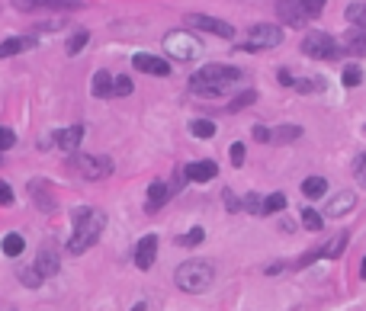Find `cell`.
<instances>
[{"instance_id": "obj_43", "label": "cell", "mask_w": 366, "mask_h": 311, "mask_svg": "<svg viewBox=\"0 0 366 311\" xmlns=\"http://www.w3.org/2000/svg\"><path fill=\"white\" fill-rule=\"evenodd\" d=\"M225 202H229V212H241V202L231 196V190H225Z\"/></svg>"}, {"instance_id": "obj_33", "label": "cell", "mask_w": 366, "mask_h": 311, "mask_svg": "<svg viewBox=\"0 0 366 311\" xmlns=\"http://www.w3.org/2000/svg\"><path fill=\"white\" fill-rule=\"evenodd\" d=\"M254 99H257V93H254V90H244L241 97H235V99H231L229 113H241V109H248V106H251Z\"/></svg>"}, {"instance_id": "obj_21", "label": "cell", "mask_w": 366, "mask_h": 311, "mask_svg": "<svg viewBox=\"0 0 366 311\" xmlns=\"http://www.w3.org/2000/svg\"><path fill=\"white\" fill-rule=\"evenodd\" d=\"M302 193L309 199H321L328 193V180H325V177H309V180L302 183Z\"/></svg>"}, {"instance_id": "obj_14", "label": "cell", "mask_w": 366, "mask_h": 311, "mask_svg": "<svg viewBox=\"0 0 366 311\" xmlns=\"http://www.w3.org/2000/svg\"><path fill=\"white\" fill-rule=\"evenodd\" d=\"M183 177L190 183H209L219 177V167H215L212 160H196V164H190V167L183 170Z\"/></svg>"}, {"instance_id": "obj_29", "label": "cell", "mask_w": 366, "mask_h": 311, "mask_svg": "<svg viewBox=\"0 0 366 311\" xmlns=\"http://www.w3.org/2000/svg\"><path fill=\"white\" fill-rule=\"evenodd\" d=\"M302 225L309 228V231H321V225H325V215H321L318 209H302Z\"/></svg>"}, {"instance_id": "obj_8", "label": "cell", "mask_w": 366, "mask_h": 311, "mask_svg": "<svg viewBox=\"0 0 366 311\" xmlns=\"http://www.w3.org/2000/svg\"><path fill=\"white\" fill-rule=\"evenodd\" d=\"M183 23L190 26V29L212 32V36H222V39H235V26L225 23V20H215V16H206V13H187Z\"/></svg>"}, {"instance_id": "obj_44", "label": "cell", "mask_w": 366, "mask_h": 311, "mask_svg": "<svg viewBox=\"0 0 366 311\" xmlns=\"http://www.w3.org/2000/svg\"><path fill=\"white\" fill-rule=\"evenodd\" d=\"M353 174H357V180L363 183V186H366V167H363V164H360V158L353 160Z\"/></svg>"}, {"instance_id": "obj_23", "label": "cell", "mask_w": 366, "mask_h": 311, "mask_svg": "<svg viewBox=\"0 0 366 311\" xmlns=\"http://www.w3.org/2000/svg\"><path fill=\"white\" fill-rule=\"evenodd\" d=\"M344 247H347V235H334L318 254H321V257H328V260H337L344 254Z\"/></svg>"}, {"instance_id": "obj_34", "label": "cell", "mask_w": 366, "mask_h": 311, "mask_svg": "<svg viewBox=\"0 0 366 311\" xmlns=\"http://www.w3.org/2000/svg\"><path fill=\"white\" fill-rule=\"evenodd\" d=\"M325 4H328V0H299V7H302L305 20H309V16H321V10H325Z\"/></svg>"}, {"instance_id": "obj_11", "label": "cell", "mask_w": 366, "mask_h": 311, "mask_svg": "<svg viewBox=\"0 0 366 311\" xmlns=\"http://www.w3.org/2000/svg\"><path fill=\"white\" fill-rule=\"evenodd\" d=\"M353 205H357V193L341 190L337 196L328 199V205H325V215H328V219H344V215L351 212Z\"/></svg>"}, {"instance_id": "obj_5", "label": "cell", "mask_w": 366, "mask_h": 311, "mask_svg": "<svg viewBox=\"0 0 366 311\" xmlns=\"http://www.w3.org/2000/svg\"><path fill=\"white\" fill-rule=\"evenodd\" d=\"M283 42V29L280 26H270V23H257L248 29L244 42L238 46V52H270Z\"/></svg>"}, {"instance_id": "obj_15", "label": "cell", "mask_w": 366, "mask_h": 311, "mask_svg": "<svg viewBox=\"0 0 366 311\" xmlns=\"http://www.w3.org/2000/svg\"><path fill=\"white\" fill-rule=\"evenodd\" d=\"M276 13L283 16V23L296 26V29L305 23V13H302V7H299V0H276Z\"/></svg>"}, {"instance_id": "obj_30", "label": "cell", "mask_w": 366, "mask_h": 311, "mask_svg": "<svg viewBox=\"0 0 366 311\" xmlns=\"http://www.w3.org/2000/svg\"><path fill=\"white\" fill-rule=\"evenodd\" d=\"M283 209H286V196H283V193H273V196L264 199V215H276V212H283Z\"/></svg>"}, {"instance_id": "obj_7", "label": "cell", "mask_w": 366, "mask_h": 311, "mask_svg": "<svg viewBox=\"0 0 366 311\" xmlns=\"http://www.w3.org/2000/svg\"><path fill=\"white\" fill-rule=\"evenodd\" d=\"M71 167L84 177V180H103V177L113 174V160L103 158V154H77L74 151Z\"/></svg>"}, {"instance_id": "obj_12", "label": "cell", "mask_w": 366, "mask_h": 311, "mask_svg": "<svg viewBox=\"0 0 366 311\" xmlns=\"http://www.w3.org/2000/svg\"><path fill=\"white\" fill-rule=\"evenodd\" d=\"M154 257H158V237L145 235L142 241H138V247H135V266H138V270H151Z\"/></svg>"}, {"instance_id": "obj_24", "label": "cell", "mask_w": 366, "mask_h": 311, "mask_svg": "<svg viewBox=\"0 0 366 311\" xmlns=\"http://www.w3.org/2000/svg\"><path fill=\"white\" fill-rule=\"evenodd\" d=\"M344 16H347V23L357 26V29L366 32V4H351V7L344 10Z\"/></svg>"}, {"instance_id": "obj_36", "label": "cell", "mask_w": 366, "mask_h": 311, "mask_svg": "<svg viewBox=\"0 0 366 311\" xmlns=\"http://www.w3.org/2000/svg\"><path fill=\"white\" fill-rule=\"evenodd\" d=\"M132 93V81L126 74L122 77H113V97H129Z\"/></svg>"}, {"instance_id": "obj_10", "label": "cell", "mask_w": 366, "mask_h": 311, "mask_svg": "<svg viewBox=\"0 0 366 311\" xmlns=\"http://www.w3.org/2000/svg\"><path fill=\"white\" fill-rule=\"evenodd\" d=\"M36 273L42 276V279H48V276H55L61 270V260H58V247L55 244H42L39 247V254H36Z\"/></svg>"}, {"instance_id": "obj_25", "label": "cell", "mask_w": 366, "mask_h": 311, "mask_svg": "<svg viewBox=\"0 0 366 311\" xmlns=\"http://www.w3.org/2000/svg\"><path fill=\"white\" fill-rule=\"evenodd\" d=\"M292 90L296 93H325V81H321V77H302V81H292Z\"/></svg>"}, {"instance_id": "obj_20", "label": "cell", "mask_w": 366, "mask_h": 311, "mask_svg": "<svg viewBox=\"0 0 366 311\" xmlns=\"http://www.w3.org/2000/svg\"><path fill=\"white\" fill-rule=\"evenodd\" d=\"M93 97H100V99L113 97V74L109 71H97L93 74Z\"/></svg>"}, {"instance_id": "obj_18", "label": "cell", "mask_w": 366, "mask_h": 311, "mask_svg": "<svg viewBox=\"0 0 366 311\" xmlns=\"http://www.w3.org/2000/svg\"><path fill=\"white\" fill-rule=\"evenodd\" d=\"M344 48H347V55H366V32L363 29H347L344 32Z\"/></svg>"}, {"instance_id": "obj_31", "label": "cell", "mask_w": 366, "mask_h": 311, "mask_svg": "<svg viewBox=\"0 0 366 311\" xmlns=\"http://www.w3.org/2000/svg\"><path fill=\"white\" fill-rule=\"evenodd\" d=\"M241 209L251 215H264V199H260L257 193H248V196L241 199Z\"/></svg>"}, {"instance_id": "obj_6", "label": "cell", "mask_w": 366, "mask_h": 311, "mask_svg": "<svg viewBox=\"0 0 366 311\" xmlns=\"http://www.w3.org/2000/svg\"><path fill=\"white\" fill-rule=\"evenodd\" d=\"M302 55H309V58H325V61H334L337 55H341V46L334 42V36H328V32H309V36L302 39Z\"/></svg>"}, {"instance_id": "obj_41", "label": "cell", "mask_w": 366, "mask_h": 311, "mask_svg": "<svg viewBox=\"0 0 366 311\" xmlns=\"http://www.w3.org/2000/svg\"><path fill=\"white\" fill-rule=\"evenodd\" d=\"M13 7L16 10H36V7H42V0H13Z\"/></svg>"}, {"instance_id": "obj_38", "label": "cell", "mask_w": 366, "mask_h": 311, "mask_svg": "<svg viewBox=\"0 0 366 311\" xmlns=\"http://www.w3.org/2000/svg\"><path fill=\"white\" fill-rule=\"evenodd\" d=\"M203 237H206V231L203 228H193V231H187V235L180 237L183 247H190V244H203Z\"/></svg>"}, {"instance_id": "obj_9", "label": "cell", "mask_w": 366, "mask_h": 311, "mask_svg": "<svg viewBox=\"0 0 366 311\" xmlns=\"http://www.w3.org/2000/svg\"><path fill=\"white\" fill-rule=\"evenodd\" d=\"M132 68L145 71V74H154V77H168L170 74V61L158 58V55H148V52H138V55H132Z\"/></svg>"}, {"instance_id": "obj_46", "label": "cell", "mask_w": 366, "mask_h": 311, "mask_svg": "<svg viewBox=\"0 0 366 311\" xmlns=\"http://www.w3.org/2000/svg\"><path fill=\"white\" fill-rule=\"evenodd\" d=\"M360 276H363V279H366V257H363V266H360Z\"/></svg>"}, {"instance_id": "obj_26", "label": "cell", "mask_w": 366, "mask_h": 311, "mask_svg": "<svg viewBox=\"0 0 366 311\" xmlns=\"http://www.w3.org/2000/svg\"><path fill=\"white\" fill-rule=\"evenodd\" d=\"M0 247H4V254H7V257H20V254H23V247H26V241H23V235H7L4 237V244H0Z\"/></svg>"}, {"instance_id": "obj_3", "label": "cell", "mask_w": 366, "mask_h": 311, "mask_svg": "<svg viewBox=\"0 0 366 311\" xmlns=\"http://www.w3.org/2000/svg\"><path fill=\"white\" fill-rule=\"evenodd\" d=\"M174 282L183 289V292L199 296V292H206V289L215 282V266L206 263V260H187V263L177 266Z\"/></svg>"}, {"instance_id": "obj_19", "label": "cell", "mask_w": 366, "mask_h": 311, "mask_svg": "<svg viewBox=\"0 0 366 311\" xmlns=\"http://www.w3.org/2000/svg\"><path fill=\"white\" fill-rule=\"evenodd\" d=\"M302 138V129L299 125H280V129H270V144H290Z\"/></svg>"}, {"instance_id": "obj_28", "label": "cell", "mask_w": 366, "mask_h": 311, "mask_svg": "<svg viewBox=\"0 0 366 311\" xmlns=\"http://www.w3.org/2000/svg\"><path fill=\"white\" fill-rule=\"evenodd\" d=\"M341 81H344V87H360L363 84V68H360V64H347Z\"/></svg>"}, {"instance_id": "obj_16", "label": "cell", "mask_w": 366, "mask_h": 311, "mask_svg": "<svg viewBox=\"0 0 366 311\" xmlns=\"http://www.w3.org/2000/svg\"><path fill=\"white\" fill-rule=\"evenodd\" d=\"M170 199V186L164 180H151V186H148V212H158L161 205Z\"/></svg>"}, {"instance_id": "obj_35", "label": "cell", "mask_w": 366, "mask_h": 311, "mask_svg": "<svg viewBox=\"0 0 366 311\" xmlns=\"http://www.w3.org/2000/svg\"><path fill=\"white\" fill-rule=\"evenodd\" d=\"M87 42H90V32H87V29L74 32V36H71V42H68V55H77L81 48L87 46Z\"/></svg>"}, {"instance_id": "obj_42", "label": "cell", "mask_w": 366, "mask_h": 311, "mask_svg": "<svg viewBox=\"0 0 366 311\" xmlns=\"http://www.w3.org/2000/svg\"><path fill=\"white\" fill-rule=\"evenodd\" d=\"M254 138L267 144V141H270V129H267V125H254Z\"/></svg>"}, {"instance_id": "obj_39", "label": "cell", "mask_w": 366, "mask_h": 311, "mask_svg": "<svg viewBox=\"0 0 366 311\" xmlns=\"http://www.w3.org/2000/svg\"><path fill=\"white\" fill-rule=\"evenodd\" d=\"M231 164H235V167H241V164H244V158H248V151H244V144L241 141H235V144H231Z\"/></svg>"}, {"instance_id": "obj_13", "label": "cell", "mask_w": 366, "mask_h": 311, "mask_svg": "<svg viewBox=\"0 0 366 311\" xmlns=\"http://www.w3.org/2000/svg\"><path fill=\"white\" fill-rule=\"evenodd\" d=\"M52 141L58 144L61 151L74 154V151H77V144L84 141V125H71V129H61V132H55V138H52Z\"/></svg>"}, {"instance_id": "obj_22", "label": "cell", "mask_w": 366, "mask_h": 311, "mask_svg": "<svg viewBox=\"0 0 366 311\" xmlns=\"http://www.w3.org/2000/svg\"><path fill=\"white\" fill-rule=\"evenodd\" d=\"M29 193H32V199H36V202L42 205V212H52V209H55L52 196H48V193H46V180H32Z\"/></svg>"}, {"instance_id": "obj_45", "label": "cell", "mask_w": 366, "mask_h": 311, "mask_svg": "<svg viewBox=\"0 0 366 311\" xmlns=\"http://www.w3.org/2000/svg\"><path fill=\"white\" fill-rule=\"evenodd\" d=\"M292 81H296V77H292L286 68H280V84H283V87H292Z\"/></svg>"}, {"instance_id": "obj_27", "label": "cell", "mask_w": 366, "mask_h": 311, "mask_svg": "<svg viewBox=\"0 0 366 311\" xmlns=\"http://www.w3.org/2000/svg\"><path fill=\"white\" fill-rule=\"evenodd\" d=\"M190 132H193V138H212V135H215V122H209V119H193V122H190Z\"/></svg>"}, {"instance_id": "obj_1", "label": "cell", "mask_w": 366, "mask_h": 311, "mask_svg": "<svg viewBox=\"0 0 366 311\" xmlns=\"http://www.w3.org/2000/svg\"><path fill=\"white\" fill-rule=\"evenodd\" d=\"M71 221H74V231L68 237V254H84L100 241L107 215L100 212V209H90V205H81V209L71 212Z\"/></svg>"}, {"instance_id": "obj_2", "label": "cell", "mask_w": 366, "mask_h": 311, "mask_svg": "<svg viewBox=\"0 0 366 311\" xmlns=\"http://www.w3.org/2000/svg\"><path fill=\"white\" fill-rule=\"evenodd\" d=\"M241 68H231V64H206V68H199L196 74L190 77V90L196 97H222V93L229 90L231 84L241 81Z\"/></svg>"}, {"instance_id": "obj_40", "label": "cell", "mask_w": 366, "mask_h": 311, "mask_svg": "<svg viewBox=\"0 0 366 311\" xmlns=\"http://www.w3.org/2000/svg\"><path fill=\"white\" fill-rule=\"evenodd\" d=\"M13 202V190H10V183L0 180V205H10Z\"/></svg>"}, {"instance_id": "obj_47", "label": "cell", "mask_w": 366, "mask_h": 311, "mask_svg": "<svg viewBox=\"0 0 366 311\" xmlns=\"http://www.w3.org/2000/svg\"><path fill=\"white\" fill-rule=\"evenodd\" d=\"M360 164H363V167H366V154H360Z\"/></svg>"}, {"instance_id": "obj_37", "label": "cell", "mask_w": 366, "mask_h": 311, "mask_svg": "<svg viewBox=\"0 0 366 311\" xmlns=\"http://www.w3.org/2000/svg\"><path fill=\"white\" fill-rule=\"evenodd\" d=\"M16 144V132L7 129V125H0V151H10Z\"/></svg>"}, {"instance_id": "obj_17", "label": "cell", "mask_w": 366, "mask_h": 311, "mask_svg": "<svg viewBox=\"0 0 366 311\" xmlns=\"http://www.w3.org/2000/svg\"><path fill=\"white\" fill-rule=\"evenodd\" d=\"M36 46V39H23V36H13V39H4L0 42V58H13V55L26 52V48Z\"/></svg>"}, {"instance_id": "obj_48", "label": "cell", "mask_w": 366, "mask_h": 311, "mask_svg": "<svg viewBox=\"0 0 366 311\" xmlns=\"http://www.w3.org/2000/svg\"><path fill=\"white\" fill-rule=\"evenodd\" d=\"M363 132H366V129H363Z\"/></svg>"}, {"instance_id": "obj_32", "label": "cell", "mask_w": 366, "mask_h": 311, "mask_svg": "<svg viewBox=\"0 0 366 311\" xmlns=\"http://www.w3.org/2000/svg\"><path fill=\"white\" fill-rule=\"evenodd\" d=\"M16 276L23 279V286H29V289H39V282H42V276L36 273V266H20L16 270Z\"/></svg>"}, {"instance_id": "obj_4", "label": "cell", "mask_w": 366, "mask_h": 311, "mask_svg": "<svg viewBox=\"0 0 366 311\" xmlns=\"http://www.w3.org/2000/svg\"><path fill=\"white\" fill-rule=\"evenodd\" d=\"M161 46H164V55H170L174 61H193V58L203 55V42H199L193 32H187V29L168 32Z\"/></svg>"}]
</instances>
